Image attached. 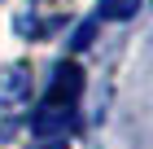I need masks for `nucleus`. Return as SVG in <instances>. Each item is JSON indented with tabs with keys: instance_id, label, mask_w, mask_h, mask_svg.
Instances as JSON below:
<instances>
[{
	"instance_id": "nucleus-1",
	"label": "nucleus",
	"mask_w": 153,
	"mask_h": 149,
	"mask_svg": "<svg viewBox=\"0 0 153 149\" xmlns=\"http://www.w3.org/2000/svg\"><path fill=\"white\" fill-rule=\"evenodd\" d=\"M26 101H31V66L13 61V66L0 70V140L13 136V127L22 118Z\"/></svg>"
},
{
	"instance_id": "nucleus-2",
	"label": "nucleus",
	"mask_w": 153,
	"mask_h": 149,
	"mask_svg": "<svg viewBox=\"0 0 153 149\" xmlns=\"http://www.w3.org/2000/svg\"><path fill=\"white\" fill-rule=\"evenodd\" d=\"M79 127V105H61V101H44L31 118V132L39 140H66Z\"/></svg>"
},
{
	"instance_id": "nucleus-3",
	"label": "nucleus",
	"mask_w": 153,
	"mask_h": 149,
	"mask_svg": "<svg viewBox=\"0 0 153 149\" xmlns=\"http://www.w3.org/2000/svg\"><path fill=\"white\" fill-rule=\"evenodd\" d=\"M61 22V13L48 9L44 13V0H26L22 9L13 13V26H18V35H26V40H44V35H53Z\"/></svg>"
},
{
	"instance_id": "nucleus-4",
	"label": "nucleus",
	"mask_w": 153,
	"mask_h": 149,
	"mask_svg": "<svg viewBox=\"0 0 153 149\" xmlns=\"http://www.w3.org/2000/svg\"><path fill=\"white\" fill-rule=\"evenodd\" d=\"M79 97H83V66H79V61H57V70H53V83H48V97H44V101L79 105Z\"/></svg>"
},
{
	"instance_id": "nucleus-5",
	"label": "nucleus",
	"mask_w": 153,
	"mask_h": 149,
	"mask_svg": "<svg viewBox=\"0 0 153 149\" xmlns=\"http://www.w3.org/2000/svg\"><path fill=\"white\" fill-rule=\"evenodd\" d=\"M136 13H140V0H101V18L109 22H127Z\"/></svg>"
},
{
	"instance_id": "nucleus-6",
	"label": "nucleus",
	"mask_w": 153,
	"mask_h": 149,
	"mask_svg": "<svg viewBox=\"0 0 153 149\" xmlns=\"http://www.w3.org/2000/svg\"><path fill=\"white\" fill-rule=\"evenodd\" d=\"M83 44H92V22H88V26H79V31H74V48H83Z\"/></svg>"
},
{
	"instance_id": "nucleus-7",
	"label": "nucleus",
	"mask_w": 153,
	"mask_h": 149,
	"mask_svg": "<svg viewBox=\"0 0 153 149\" xmlns=\"http://www.w3.org/2000/svg\"><path fill=\"white\" fill-rule=\"evenodd\" d=\"M35 149H66V140H39Z\"/></svg>"
}]
</instances>
